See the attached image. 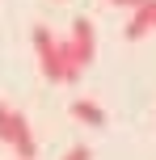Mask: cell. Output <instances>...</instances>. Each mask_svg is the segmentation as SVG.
I'll use <instances>...</instances> for the list:
<instances>
[{
	"mask_svg": "<svg viewBox=\"0 0 156 160\" xmlns=\"http://www.w3.org/2000/svg\"><path fill=\"white\" fill-rule=\"evenodd\" d=\"M152 8H156V0H143V4L131 13V21H127V38L131 42H139L143 34H152Z\"/></svg>",
	"mask_w": 156,
	"mask_h": 160,
	"instance_id": "obj_4",
	"label": "cell"
},
{
	"mask_svg": "<svg viewBox=\"0 0 156 160\" xmlns=\"http://www.w3.org/2000/svg\"><path fill=\"white\" fill-rule=\"evenodd\" d=\"M106 4H114V8H139L143 0H106Z\"/></svg>",
	"mask_w": 156,
	"mask_h": 160,
	"instance_id": "obj_7",
	"label": "cell"
},
{
	"mask_svg": "<svg viewBox=\"0 0 156 160\" xmlns=\"http://www.w3.org/2000/svg\"><path fill=\"white\" fill-rule=\"evenodd\" d=\"M152 30H156V8H152Z\"/></svg>",
	"mask_w": 156,
	"mask_h": 160,
	"instance_id": "obj_8",
	"label": "cell"
},
{
	"mask_svg": "<svg viewBox=\"0 0 156 160\" xmlns=\"http://www.w3.org/2000/svg\"><path fill=\"white\" fill-rule=\"evenodd\" d=\"M34 51H38L42 76H47V80H55V84H63V76H68V63H63V47H59V38L47 30V25H34Z\"/></svg>",
	"mask_w": 156,
	"mask_h": 160,
	"instance_id": "obj_3",
	"label": "cell"
},
{
	"mask_svg": "<svg viewBox=\"0 0 156 160\" xmlns=\"http://www.w3.org/2000/svg\"><path fill=\"white\" fill-rule=\"evenodd\" d=\"M72 118H76V122H84V127H106V110H101V105H93L89 97L72 101Z\"/></svg>",
	"mask_w": 156,
	"mask_h": 160,
	"instance_id": "obj_5",
	"label": "cell"
},
{
	"mask_svg": "<svg viewBox=\"0 0 156 160\" xmlns=\"http://www.w3.org/2000/svg\"><path fill=\"white\" fill-rule=\"evenodd\" d=\"M63 160H93V156H89V148H72V152H68Z\"/></svg>",
	"mask_w": 156,
	"mask_h": 160,
	"instance_id": "obj_6",
	"label": "cell"
},
{
	"mask_svg": "<svg viewBox=\"0 0 156 160\" xmlns=\"http://www.w3.org/2000/svg\"><path fill=\"white\" fill-rule=\"evenodd\" d=\"M59 47H63V63H68L63 84H72V80H80V72L93 63V55H97V34H93V21H89V17H76V21H72V34H68V38H59Z\"/></svg>",
	"mask_w": 156,
	"mask_h": 160,
	"instance_id": "obj_1",
	"label": "cell"
},
{
	"mask_svg": "<svg viewBox=\"0 0 156 160\" xmlns=\"http://www.w3.org/2000/svg\"><path fill=\"white\" fill-rule=\"evenodd\" d=\"M0 139H4V143L17 152V160H34V156H38V143H34V135H30L25 114L8 110L4 101H0Z\"/></svg>",
	"mask_w": 156,
	"mask_h": 160,
	"instance_id": "obj_2",
	"label": "cell"
}]
</instances>
